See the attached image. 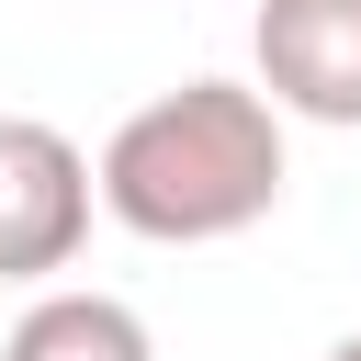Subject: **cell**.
Instances as JSON below:
<instances>
[{"label":"cell","instance_id":"6da1fadb","mask_svg":"<svg viewBox=\"0 0 361 361\" xmlns=\"http://www.w3.org/2000/svg\"><path fill=\"white\" fill-rule=\"evenodd\" d=\"M102 214L147 248H214V237H248L293 158H282V102L259 79H180L158 102H135L113 135H102Z\"/></svg>","mask_w":361,"mask_h":361},{"label":"cell","instance_id":"7a4b0ae2","mask_svg":"<svg viewBox=\"0 0 361 361\" xmlns=\"http://www.w3.org/2000/svg\"><path fill=\"white\" fill-rule=\"evenodd\" d=\"M102 169L45 113H0V282H56L90 237Z\"/></svg>","mask_w":361,"mask_h":361},{"label":"cell","instance_id":"3957f363","mask_svg":"<svg viewBox=\"0 0 361 361\" xmlns=\"http://www.w3.org/2000/svg\"><path fill=\"white\" fill-rule=\"evenodd\" d=\"M248 56H259V90L282 102V124L361 135V0H259Z\"/></svg>","mask_w":361,"mask_h":361},{"label":"cell","instance_id":"277c9868","mask_svg":"<svg viewBox=\"0 0 361 361\" xmlns=\"http://www.w3.org/2000/svg\"><path fill=\"white\" fill-rule=\"evenodd\" d=\"M0 361H158V338L124 293H34Z\"/></svg>","mask_w":361,"mask_h":361},{"label":"cell","instance_id":"5b68a950","mask_svg":"<svg viewBox=\"0 0 361 361\" xmlns=\"http://www.w3.org/2000/svg\"><path fill=\"white\" fill-rule=\"evenodd\" d=\"M327 361H361V327H350V338H338V350H327Z\"/></svg>","mask_w":361,"mask_h":361}]
</instances>
